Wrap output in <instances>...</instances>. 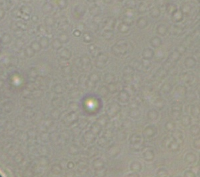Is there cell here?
<instances>
[{"label": "cell", "instance_id": "6da1fadb", "mask_svg": "<svg viewBox=\"0 0 200 177\" xmlns=\"http://www.w3.org/2000/svg\"><path fill=\"white\" fill-rule=\"evenodd\" d=\"M0 177H3V176H2L1 175V174H0Z\"/></svg>", "mask_w": 200, "mask_h": 177}]
</instances>
